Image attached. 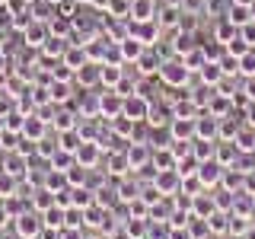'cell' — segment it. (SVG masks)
<instances>
[{"mask_svg": "<svg viewBox=\"0 0 255 239\" xmlns=\"http://www.w3.org/2000/svg\"><path fill=\"white\" fill-rule=\"evenodd\" d=\"M159 83L169 86V90H185V83L191 80V70L185 67V61L182 58H169L163 61V67H159Z\"/></svg>", "mask_w": 255, "mask_h": 239, "instance_id": "6da1fadb", "label": "cell"}, {"mask_svg": "<svg viewBox=\"0 0 255 239\" xmlns=\"http://www.w3.org/2000/svg\"><path fill=\"white\" fill-rule=\"evenodd\" d=\"M13 230L22 239H35V236H42V230H45V217L35 211V207H26V211L13 220Z\"/></svg>", "mask_w": 255, "mask_h": 239, "instance_id": "7a4b0ae2", "label": "cell"}, {"mask_svg": "<svg viewBox=\"0 0 255 239\" xmlns=\"http://www.w3.org/2000/svg\"><path fill=\"white\" fill-rule=\"evenodd\" d=\"M150 109H153V102H150L143 93H137V90H134L131 96H125V109H122V115H128L131 121L143 124V121L150 118Z\"/></svg>", "mask_w": 255, "mask_h": 239, "instance_id": "3957f363", "label": "cell"}, {"mask_svg": "<svg viewBox=\"0 0 255 239\" xmlns=\"http://www.w3.org/2000/svg\"><path fill=\"white\" fill-rule=\"evenodd\" d=\"M125 156H128V163H131V169H134V172L150 169V163H153V147H150L147 140H137V143L131 140V147L125 150Z\"/></svg>", "mask_w": 255, "mask_h": 239, "instance_id": "277c9868", "label": "cell"}, {"mask_svg": "<svg viewBox=\"0 0 255 239\" xmlns=\"http://www.w3.org/2000/svg\"><path fill=\"white\" fill-rule=\"evenodd\" d=\"M153 188L159 191V198H175L182 191V175L175 172V169L153 172Z\"/></svg>", "mask_w": 255, "mask_h": 239, "instance_id": "5b68a950", "label": "cell"}, {"mask_svg": "<svg viewBox=\"0 0 255 239\" xmlns=\"http://www.w3.org/2000/svg\"><path fill=\"white\" fill-rule=\"evenodd\" d=\"M128 32H131V35L137 38L140 45L153 48V45L159 42V32H163V29H159L156 19H150V22H131V19H128Z\"/></svg>", "mask_w": 255, "mask_h": 239, "instance_id": "8992f818", "label": "cell"}, {"mask_svg": "<svg viewBox=\"0 0 255 239\" xmlns=\"http://www.w3.org/2000/svg\"><path fill=\"white\" fill-rule=\"evenodd\" d=\"M122 109H125V96L118 93V90H106V93H99V118H118L122 115Z\"/></svg>", "mask_w": 255, "mask_h": 239, "instance_id": "52a82bcc", "label": "cell"}, {"mask_svg": "<svg viewBox=\"0 0 255 239\" xmlns=\"http://www.w3.org/2000/svg\"><path fill=\"white\" fill-rule=\"evenodd\" d=\"M134 67H137V77H153L163 67V58H159L156 48H143V54L134 61Z\"/></svg>", "mask_w": 255, "mask_h": 239, "instance_id": "ba28073f", "label": "cell"}, {"mask_svg": "<svg viewBox=\"0 0 255 239\" xmlns=\"http://www.w3.org/2000/svg\"><path fill=\"white\" fill-rule=\"evenodd\" d=\"M22 35H26V45L32 48H45V42L51 38V29H48L45 19H32L26 29H22Z\"/></svg>", "mask_w": 255, "mask_h": 239, "instance_id": "9c48e42d", "label": "cell"}, {"mask_svg": "<svg viewBox=\"0 0 255 239\" xmlns=\"http://www.w3.org/2000/svg\"><path fill=\"white\" fill-rule=\"evenodd\" d=\"M198 179H201L204 188H220V179H223V166L217 159H204L201 166H198Z\"/></svg>", "mask_w": 255, "mask_h": 239, "instance_id": "30bf717a", "label": "cell"}, {"mask_svg": "<svg viewBox=\"0 0 255 239\" xmlns=\"http://www.w3.org/2000/svg\"><path fill=\"white\" fill-rule=\"evenodd\" d=\"M99 159H102L99 140H83V143H80V150H77V163H80V166H86V169H96V166H99Z\"/></svg>", "mask_w": 255, "mask_h": 239, "instance_id": "8fae6325", "label": "cell"}, {"mask_svg": "<svg viewBox=\"0 0 255 239\" xmlns=\"http://www.w3.org/2000/svg\"><path fill=\"white\" fill-rule=\"evenodd\" d=\"M122 77H125V64H99V83L106 86V90H115L118 83H122Z\"/></svg>", "mask_w": 255, "mask_h": 239, "instance_id": "7c38bea8", "label": "cell"}, {"mask_svg": "<svg viewBox=\"0 0 255 239\" xmlns=\"http://www.w3.org/2000/svg\"><path fill=\"white\" fill-rule=\"evenodd\" d=\"M45 131H48V121L42 115H38V112H29L26 115V124H22V137H29V140H42L45 137Z\"/></svg>", "mask_w": 255, "mask_h": 239, "instance_id": "4fadbf2b", "label": "cell"}, {"mask_svg": "<svg viewBox=\"0 0 255 239\" xmlns=\"http://www.w3.org/2000/svg\"><path fill=\"white\" fill-rule=\"evenodd\" d=\"M115 45H118V54H122V61H125V64H134V61H137L140 54H143V48H147V45H140L137 38L131 35V32H128L122 42H115Z\"/></svg>", "mask_w": 255, "mask_h": 239, "instance_id": "5bb4252c", "label": "cell"}, {"mask_svg": "<svg viewBox=\"0 0 255 239\" xmlns=\"http://www.w3.org/2000/svg\"><path fill=\"white\" fill-rule=\"evenodd\" d=\"M131 22H150L156 19V0H131Z\"/></svg>", "mask_w": 255, "mask_h": 239, "instance_id": "9a60e30c", "label": "cell"}, {"mask_svg": "<svg viewBox=\"0 0 255 239\" xmlns=\"http://www.w3.org/2000/svg\"><path fill=\"white\" fill-rule=\"evenodd\" d=\"M214 211H217V204H214V195H211L207 188L201 191V195H195V198H191V214H195V217L207 220Z\"/></svg>", "mask_w": 255, "mask_h": 239, "instance_id": "2e32d148", "label": "cell"}, {"mask_svg": "<svg viewBox=\"0 0 255 239\" xmlns=\"http://www.w3.org/2000/svg\"><path fill=\"white\" fill-rule=\"evenodd\" d=\"M169 134H172V143L175 140H195V118H172Z\"/></svg>", "mask_w": 255, "mask_h": 239, "instance_id": "e0dca14e", "label": "cell"}, {"mask_svg": "<svg viewBox=\"0 0 255 239\" xmlns=\"http://www.w3.org/2000/svg\"><path fill=\"white\" fill-rule=\"evenodd\" d=\"M214 159L223 166V169H230V166H236V159H239V150H236V143H230V140H217V150H214Z\"/></svg>", "mask_w": 255, "mask_h": 239, "instance_id": "ac0fdd59", "label": "cell"}, {"mask_svg": "<svg viewBox=\"0 0 255 239\" xmlns=\"http://www.w3.org/2000/svg\"><path fill=\"white\" fill-rule=\"evenodd\" d=\"M51 127L58 134H64V131H77V115L70 109H64V106H58V112H54V118H51Z\"/></svg>", "mask_w": 255, "mask_h": 239, "instance_id": "d6986e66", "label": "cell"}, {"mask_svg": "<svg viewBox=\"0 0 255 239\" xmlns=\"http://www.w3.org/2000/svg\"><path fill=\"white\" fill-rule=\"evenodd\" d=\"M61 61H64V64H67V67L77 74V70L83 67L86 61H90V54H86V45H70L67 51H64V58H61Z\"/></svg>", "mask_w": 255, "mask_h": 239, "instance_id": "ffe728a7", "label": "cell"}, {"mask_svg": "<svg viewBox=\"0 0 255 239\" xmlns=\"http://www.w3.org/2000/svg\"><path fill=\"white\" fill-rule=\"evenodd\" d=\"M74 77H77V83H83V90H90V86H99V64H96V61H86Z\"/></svg>", "mask_w": 255, "mask_h": 239, "instance_id": "44dd1931", "label": "cell"}, {"mask_svg": "<svg viewBox=\"0 0 255 239\" xmlns=\"http://www.w3.org/2000/svg\"><path fill=\"white\" fill-rule=\"evenodd\" d=\"M115 191H118V201H125V204H131L134 198H140V185L134 182V172L128 175V179H122L115 185Z\"/></svg>", "mask_w": 255, "mask_h": 239, "instance_id": "7402d4cb", "label": "cell"}, {"mask_svg": "<svg viewBox=\"0 0 255 239\" xmlns=\"http://www.w3.org/2000/svg\"><path fill=\"white\" fill-rule=\"evenodd\" d=\"M198 77H201V83H204V86H220V80L227 77V74H223V67H220L217 61H207L204 67L198 70Z\"/></svg>", "mask_w": 255, "mask_h": 239, "instance_id": "603a6c76", "label": "cell"}, {"mask_svg": "<svg viewBox=\"0 0 255 239\" xmlns=\"http://www.w3.org/2000/svg\"><path fill=\"white\" fill-rule=\"evenodd\" d=\"M48 29H51V35H58V38H70V32H74V16L58 13L54 19H48Z\"/></svg>", "mask_w": 255, "mask_h": 239, "instance_id": "cb8c5ba5", "label": "cell"}, {"mask_svg": "<svg viewBox=\"0 0 255 239\" xmlns=\"http://www.w3.org/2000/svg\"><path fill=\"white\" fill-rule=\"evenodd\" d=\"M236 35H239V29H236L233 22L227 19V16H220V22L214 26V42H220V45H230Z\"/></svg>", "mask_w": 255, "mask_h": 239, "instance_id": "d4e9b609", "label": "cell"}, {"mask_svg": "<svg viewBox=\"0 0 255 239\" xmlns=\"http://www.w3.org/2000/svg\"><path fill=\"white\" fill-rule=\"evenodd\" d=\"M42 185H45L48 191H54V195H58V191L70 188V182H67V172H61V169H51V166H48V172H45V182H42Z\"/></svg>", "mask_w": 255, "mask_h": 239, "instance_id": "484cf974", "label": "cell"}, {"mask_svg": "<svg viewBox=\"0 0 255 239\" xmlns=\"http://www.w3.org/2000/svg\"><path fill=\"white\" fill-rule=\"evenodd\" d=\"M54 204H58V198H54V191H48V188L42 185V188H35V195H32V204H29V207H35L38 214H45V211H51Z\"/></svg>", "mask_w": 255, "mask_h": 239, "instance_id": "4316f807", "label": "cell"}, {"mask_svg": "<svg viewBox=\"0 0 255 239\" xmlns=\"http://www.w3.org/2000/svg\"><path fill=\"white\" fill-rule=\"evenodd\" d=\"M153 172H163V169H175V153L172 147H163V150H153V163H150Z\"/></svg>", "mask_w": 255, "mask_h": 239, "instance_id": "83f0119b", "label": "cell"}, {"mask_svg": "<svg viewBox=\"0 0 255 239\" xmlns=\"http://www.w3.org/2000/svg\"><path fill=\"white\" fill-rule=\"evenodd\" d=\"M48 90H51V102H54V106H67V102H70V83H67V80H48Z\"/></svg>", "mask_w": 255, "mask_h": 239, "instance_id": "f1b7e54d", "label": "cell"}, {"mask_svg": "<svg viewBox=\"0 0 255 239\" xmlns=\"http://www.w3.org/2000/svg\"><path fill=\"white\" fill-rule=\"evenodd\" d=\"M42 217H45V227H48V230H58V233H61V230L67 227V211H64V207H58V204H54L51 211H45Z\"/></svg>", "mask_w": 255, "mask_h": 239, "instance_id": "f546056e", "label": "cell"}, {"mask_svg": "<svg viewBox=\"0 0 255 239\" xmlns=\"http://www.w3.org/2000/svg\"><path fill=\"white\" fill-rule=\"evenodd\" d=\"M207 227H211V233L227 236L230 233V211H214L211 217H207Z\"/></svg>", "mask_w": 255, "mask_h": 239, "instance_id": "4dcf8cb0", "label": "cell"}, {"mask_svg": "<svg viewBox=\"0 0 255 239\" xmlns=\"http://www.w3.org/2000/svg\"><path fill=\"white\" fill-rule=\"evenodd\" d=\"M243 182H246V172H236V166H230V169H223L220 188H227V191H243Z\"/></svg>", "mask_w": 255, "mask_h": 239, "instance_id": "1f68e13d", "label": "cell"}, {"mask_svg": "<svg viewBox=\"0 0 255 239\" xmlns=\"http://www.w3.org/2000/svg\"><path fill=\"white\" fill-rule=\"evenodd\" d=\"M48 166H51V169L67 172V169H74V166H77V153H70V150H58V153L48 159Z\"/></svg>", "mask_w": 255, "mask_h": 239, "instance_id": "d6a6232c", "label": "cell"}, {"mask_svg": "<svg viewBox=\"0 0 255 239\" xmlns=\"http://www.w3.org/2000/svg\"><path fill=\"white\" fill-rule=\"evenodd\" d=\"M182 61H185V67L191 70V74H198V70H201L204 64H207V54H204V48H201V45H195L188 54H182Z\"/></svg>", "mask_w": 255, "mask_h": 239, "instance_id": "836d02e7", "label": "cell"}, {"mask_svg": "<svg viewBox=\"0 0 255 239\" xmlns=\"http://www.w3.org/2000/svg\"><path fill=\"white\" fill-rule=\"evenodd\" d=\"M19 182H22V179H16V175H10V172L0 175V201H6V198H16V195H19Z\"/></svg>", "mask_w": 255, "mask_h": 239, "instance_id": "e575fe53", "label": "cell"}, {"mask_svg": "<svg viewBox=\"0 0 255 239\" xmlns=\"http://www.w3.org/2000/svg\"><path fill=\"white\" fill-rule=\"evenodd\" d=\"M236 150L239 153H252L255 150V127H239V134H236Z\"/></svg>", "mask_w": 255, "mask_h": 239, "instance_id": "d590c367", "label": "cell"}, {"mask_svg": "<svg viewBox=\"0 0 255 239\" xmlns=\"http://www.w3.org/2000/svg\"><path fill=\"white\" fill-rule=\"evenodd\" d=\"M227 19L233 22L236 29H243L246 22H252V13H249V6H246V3H233V6H230V13H227Z\"/></svg>", "mask_w": 255, "mask_h": 239, "instance_id": "8d00e7d4", "label": "cell"}, {"mask_svg": "<svg viewBox=\"0 0 255 239\" xmlns=\"http://www.w3.org/2000/svg\"><path fill=\"white\" fill-rule=\"evenodd\" d=\"M90 204H96V195L90 188H70V207H80V211H86Z\"/></svg>", "mask_w": 255, "mask_h": 239, "instance_id": "74e56055", "label": "cell"}, {"mask_svg": "<svg viewBox=\"0 0 255 239\" xmlns=\"http://www.w3.org/2000/svg\"><path fill=\"white\" fill-rule=\"evenodd\" d=\"M191 48H195V35L185 29H179L175 32V45H172V51H175V58H182V54H188Z\"/></svg>", "mask_w": 255, "mask_h": 239, "instance_id": "f35d334b", "label": "cell"}, {"mask_svg": "<svg viewBox=\"0 0 255 239\" xmlns=\"http://www.w3.org/2000/svg\"><path fill=\"white\" fill-rule=\"evenodd\" d=\"M106 13H109V19H128L131 16V0H109Z\"/></svg>", "mask_w": 255, "mask_h": 239, "instance_id": "ab89813d", "label": "cell"}, {"mask_svg": "<svg viewBox=\"0 0 255 239\" xmlns=\"http://www.w3.org/2000/svg\"><path fill=\"white\" fill-rule=\"evenodd\" d=\"M169 121H172V109H159V106L150 109V118H147L150 127H169Z\"/></svg>", "mask_w": 255, "mask_h": 239, "instance_id": "60d3db41", "label": "cell"}, {"mask_svg": "<svg viewBox=\"0 0 255 239\" xmlns=\"http://www.w3.org/2000/svg\"><path fill=\"white\" fill-rule=\"evenodd\" d=\"M128 169H131V163H128L125 153H112V156H109V175H115V179H125Z\"/></svg>", "mask_w": 255, "mask_h": 239, "instance_id": "b9f144b4", "label": "cell"}, {"mask_svg": "<svg viewBox=\"0 0 255 239\" xmlns=\"http://www.w3.org/2000/svg\"><path fill=\"white\" fill-rule=\"evenodd\" d=\"M179 19H182V10L179 6H163L156 16V22H159V29H166V26H179Z\"/></svg>", "mask_w": 255, "mask_h": 239, "instance_id": "7bdbcfd3", "label": "cell"}, {"mask_svg": "<svg viewBox=\"0 0 255 239\" xmlns=\"http://www.w3.org/2000/svg\"><path fill=\"white\" fill-rule=\"evenodd\" d=\"M86 179H90V169L86 166H74V169H67V182H70V188H86Z\"/></svg>", "mask_w": 255, "mask_h": 239, "instance_id": "ee69618b", "label": "cell"}, {"mask_svg": "<svg viewBox=\"0 0 255 239\" xmlns=\"http://www.w3.org/2000/svg\"><path fill=\"white\" fill-rule=\"evenodd\" d=\"M128 217L131 220H147L150 217V204L143 201V198H134V201L128 204Z\"/></svg>", "mask_w": 255, "mask_h": 239, "instance_id": "f6af8a7d", "label": "cell"}, {"mask_svg": "<svg viewBox=\"0 0 255 239\" xmlns=\"http://www.w3.org/2000/svg\"><path fill=\"white\" fill-rule=\"evenodd\" d=\"M147 227H150V217H147V220H131V217H128L125 233L131 236V239H143V236H147Z\"/></svg>", "mask_w": 255, "mask_h": 239, "instance_id": "bcb514c9", "label": "cell"}, {"mask_svg": "<svg viewBox=\"0 0 255 239\" xmlns=\"http://www.w3.org/2000/svg\"><path fill=\"white\" fill-rule=\"evenodd\" d=\"M249 51H252V48L246 45V38H243V35H236L233 42L227 45V54H233V58H243V54H249Z\"/></svg>", "mask_w": 255, "mask_h": 239, "instance_id": "7dc6e473", "label": "cell"}, {"mask_svg": "<svg viewBox=\"0 0 255 239\" xmlns=\"http://www.w3.org/2000/svg\"><path fill=\"white\" fill-rule=\"evenodd\" d=\"M58 150H61V143H54V140L42 137V140H38V147H35V153H38V156H45V159H51L54 153H58Z\"/></svg>", "mask_w": 255, "mask_h": 239, "instance_id": "c3c4849f", "label": "cell"}, {"mask_svg": "<svg viewBox=\"0 0 255 239\" xmlns=\"http://www.w3.org/2000/svg\"><path fill=\"white\" fill-rule=\"evenodd\" d=\"M239 74H243V77H255V51H249V54L239 58Z\"/></svg>", "mask_w": 255, "mask_h": 239, "instance_id": "681fc988", "label": "cell"}, {"mask_svg": "<svg viewBox=\"0 0 255 239\" xmlns=\"http://www.w3.org/2000/svg\"><path fill=\"white\" fill-rule=\"evenodd\" d=\"M239 35L246 38V45H249V48H255V19H252V22H246V26L239 29Z\"/></svg>", "mask_w": 255, "mask_h": 239, "instance_id": "f907efd6", "label": "cell"}, {"mask_svg": "<svg viewBox=\"0 0 255 239\" xmlns=\"http://www.w3.org/2000/svg\"><path fill=\"white\" fill-rule=\"evenodd\" d=\"M243 93H246V99H249V102H255V77H246Z\"/></svg>", "mask_w": 255, "mask_h": 239, "instance_id": "816d5d0a", "label": "cell"}, {"mask_svg": "<svg viewBox=\"0 0 255 239\" xmlns=\"http://www.w3.org/2000/svg\"><path fill=\"white\" fill-rule=\"evenodd\" d=\"M3 153H6V150H3V137H0V159H3Z\"/></svg>", "mask_w": 255, "mask_h": 239, "instance_id": "f5cc1de1", "label": "cell"}, {"mask_svg": "<svg viewBox=\"0 0 255 239\" xmlns=\"http://www.w3.org/2000/svg\"><path fill=\"white\" fill-rule=\"evenodd\" d=\"M249 13H252V19H255V0H252V3H249Z\"/></svg>", "mask_w": 255, "mask_h": 239, "instance_id": "db71d44e", "label": "cell"}, {"mask_svg": "<svg viewBox=\"0 0 255 239\" xmlns=\"http://www.w3.org/2000/svg\"><path fill=\"white\" fill-rule=\"evenodd\" d=\"M0 175H3V159H0Z\"/></svg>", "mask_w": 255, "mask_h": 239, "instance_id": "11a10c76", "label": "cell"}, {"mask_svg": "<svg viewBox=\"0 0 255 239\" xmlns=\"http://www.w3.org/2000/svg\"><path fill=\"white\" fill-rule=\"evenodd\" d=\"M29 3H35V0H29Z\"/></svg>", "mask_w": 255, "mask_h": 239, "instance_id": "9f6ffc18", "label": "cell"}, {"mask_svg": "<svg viewBox=\"0 0 255 239\" xmlns=\"http://www.w3.org/2000/svg\"><path fill=\"white\" fill-rule=\"evenodd\" d=\"M35 239H42V236H35Z\"/></svg>", "mask_w": 255, "mask_h": 239, "instance_id": "6f0895ef", "label": "cell"}]
</instances>
